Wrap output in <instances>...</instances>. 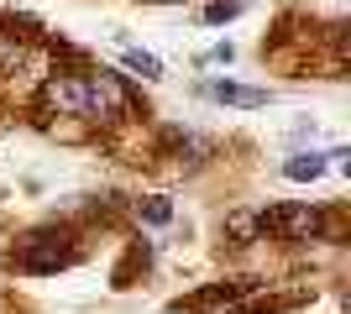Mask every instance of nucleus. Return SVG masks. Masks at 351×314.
Segmentation results:
<instances>
[{
  "label": "nucleus",
  "mask_w": 351,
  "mask_h": 314,
  "mask_svg": "<svg viewBox=\"0 0 351 314\" xmlns=\"http://www.w3.org/2000/svg\"><path fill=\"white\" fill-rule=\"evenodd\" d=\"M79 231L73 225H37V231H27V236H16L11 246V267L16 272H32V278H43V272H63L79 262Z\"/></svg>",
  "instance_id": "obj_1"
},
{
  "label": "nucleus",
  "mask_w": 351,
  "mask_h": 314,
  "mask_svg": "<svg viewBox=\"0 0 351 314\" xmlns=\"http://www.w3.org/2000/svg\"><path fill=\"white\" fill-rule=\"evenodd\" d=\"M79 74H84V126H126L147 116V105L116 68H79Z\"/></svg>",
  "instance_id": "obj_2"
},
{
  "label": "nucleus",
  "mask_w": 351,
  "mask_h": 314,
  "mask_svg": "<svg viewBox=\"0 0 351 314\" xmlns=\"http://www.w3.org/2000/svg\"><path fill=\"white\" fill-rule=\"evenodd\" d=\"M257 231H263V241L273 236L283 246H309V241L336 236V220L320 205H267V209H257Z\"/></svg>",
  "instance_id": "obj_3"
},
{
  "label": "nucleus",
  "mask_w": 351,
  "mask_h": 314,
  "mask_svg": "<svg viewBox=\"0 0 351 314\" xmlns=\"http://www.w3.org/2000/svg\"><path fill=\"white\" fill-rule=\"evenodd\" d=\"M257 288V278H226V283L215 288H199V293H189V299H178V309H215V304H236L241 293H252Z\"/></svg>",
  "instance_id": "obj_4"
},
{
  "label": "nucleus",
  "mask_w": 351,
  "mask_h": 314,
  "mask_svg": "<svg viewBox=\"0 0 351 314\" xmlns=\"http://www.w3.org/2000/svg\"><path fill=\"white\" fill-rule=\"evenodd\" d=\"M210 94H215L220 105H236V110H263V105H267V90L231 84V79H215V84H210Z\"/></svg>",
  "instance_id": "obj_5"
},
{
  "label": "nucleus",
  "mask_w": 351,
  "mask_h": 314,
  "mask_svg": "<svg viewBox=\"0 0 351 314\" xmlns=\"http://www.w3.org/2000/svg\"><path fill=\"white\" fill-rule=\"evenodd\" d=\"M325 168H330V152H299V157L283 163V179L289 183H315V179H325Z\"/></svg>",
  "instance_id": "obj_6"
},
{
  "label": "nucleus",
  "mask_w": 351,
  "mask_h": 314,
  "mask_svg": "<svg viewBox=\"0 0 351 314\" xmlns=\"http://www.w3.org/2000/svg\"><path fill=\"white\" fill-rule=\"evenodd\" d=\"M121 63H126L132 74H142L147 84H152V79H162V63L152 58V53H142V47H126V53H121Z\"/></svg>",
  "instance_id": "obj_7"
},
{
  "label": "nucleus",
  "mask_w": 351,
  "mask_h": 314,
  "mask_svg": "<svg viewBox=\"0 0 351 314\" xmlns=\"http://www.w3.org/2000/svg\"><path fill=\"white\" fill-rule=\"evenodd\" d=\"M136 220H142V225H168V220H173V199L152 194L147 205H136Z\"/></svg>",
  "instance_id": "obj_8"
},
{
  "label": "nucleus",
  "mask_w": 351,
  "mask_h": 314,
  "mask_svg": "<svg viewBox=\"0 0 351 314\" xmlns=\"http://www.w3.org/2000/svg\"><path fill=\"white\" fill-rule=\"evenodd\" d=\"M241 11H247L241 0H210L205 5V27H226V21H236Z\"/></svg>",
  "instance_id": "obj_9"
},
{
  "label": "nucleus",
  "mask_w": 351,
  "mask_h": 314,
  "mask_svg": "<svg viewBox=\"0 0 351 314\" xmlns=\"http://www.w3.org/2000/svg\"><path fill=\"white\" fill-rule=\"evenodd\" d=\"M231 58H236V47H231V42H215V47L205 53V63H231Z\"/></svg>",
  "instance_id": "obj_10"
},
{
  "label": "nucleus",
  "mask_w": 351,
  "mask_h": 314,
  "mask_svg": "<svg viewBox=\"0 0 351 314\" xmlns=\"http://www.w3.org/2000/svg\"><path fill=\"white\" fill-rule=\"evenodd\" d=\"M147 5H184V0H147Z\"/></svg>",
  "instance_id": "obj_11"
}]
</instances>
